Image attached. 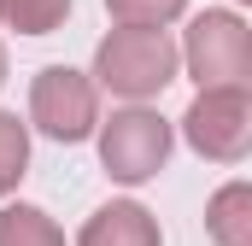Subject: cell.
Segmentation results:
<instances>
[{"instance_id": "ba28073f", "label": "cell", "mask_w": 252, "mask_h": 246, "mask_svg": "<svg viewBox=\"0 0 252 246\" xmlns=\"http://www.w3.org/2000/svg\"><path fill=\"white\" fill-rule=\"evenodd\" d=\"M0 246H64V229L41 205H6L0 211Z\"/></svg>"}, {"instance_id": "277c9868", "label": "cell", "mask_w": 252, "mask_h": 246, "mask_svg": "<svg viewBox=\"0 0 252 246\" xmlns=\"http://www.w3.org/2000/svg\"><path fill=\"white\" fill-rule=\"evenodd\" d=\"M30 123L47 141H64V147L88 141L94 123H100V88H94V76L70 70V64L35 70V82H30Z\"/></svg>"}, {"instance_id": "3957f363", "label": "cell", "mask_w": 252, "mask_h": 246, "mask_svg": "<svg viewBox=\"0 0 252 246\" xmlns=\"http://www.w3.org/2000/svg\"><path fill=\"white\" fill-rule=\"evenodd\" d=\"M94 135H100V164H106V176L124 187H141L153 182L158 170H164V158H170V123L158 118V112H147L141 100L124 106V112H112L106 123H94Z\"/></svg>"}, {"instance_id": "7c38bea8", "label": "cell", "mask_w": 252, "mask_h": 246, "mask_svg": "<svg viewBox=\"0 0 252 246\" xmlns=\"http://www.w3.org/2000/svg\"><path fill=\"white\" fill-rule=\"evenodd\" d=\"M0 88H6V41H0Z\"/></svg>"}, {"instance_id": "4fadbf2b", "label": "cell", "mask_w": 252, "mask_h": 246, "mask_svg": "<svg viewBox=\"0 0 252 246\" xmlns=\"http://www.w3.org/2000/svg\"><path fill=\"white\" fill-rule=\"evenodd\" d=\"M241 6H247V0H241Z\"/></svg>"}, {"instance_id": "5b68a950", "label": "cell", "mask_w": 252, "mask_h": 246, "mask_svg": "<svg viewBox=\"0 0 252 246\" xmlns=\"http://www.w3.org/2000/svg\"><path fill=\"white\" fill-rule=\"evenodd\" d=\"M182 141L211 164H241L252 147V94L247 88H199L182 112Z\"/></svg>"}, {"instance_id": "52a82bcc", "label": "cell", "mask_w": 252, "mask_h": 246, "mask_svg": "<svg viewBox=\"0 0 252 246\" xmlns=\"http://www.w3.org/2000/svg\"><path fill=\"white\" fill-rule=\"evenodd\" d=\"M205 235L217 246H252V182H223L205 205Z\"/></svg>"}, {"instance_id": "8992f818", "label": "cell", "mask_w": 252, "mask_h": 246, "mask_svg": "<svg viewBox=\"0 0 252 246\" xmlns=\"http://www.w3.org/2000/svg\"><path fill=\"white\" fill-rule=\"evenodd\" d=\"M76 246H164V235H158V217H153L147 205L112 199V205H100V211L82 223Z\"/></svg>"}, {"instance_id": "8fae6325", "label": "cell", "mask_w": 252, "mask_h": 246, "mask_svg": "<svg viewBox=\"0 0 252 246\" xmlns=\"http://www.w3.org/2000/svg\"><path fill=\"white\" fill-rule=\"evenodd\" d=\"M106 12L118 24H153V30H164V24H176L188 12V0H106Z\"/></svg>"}, {"instance_id": "9c48e42d", "label": "cell", "mask_w": 252, "mask_h": 246, "mask_svg": "<svg viewBox=\"0 0 252 246\" xmlns=\"http://www.w3.org/2000/svg\"><path fill=\"white\" fill-rule=\"evenodd\" d=\"M0 18L18 35H53L70 18V0H0Z\"/></svg>"}, {"instance_id": "7a4b0ae2", "label": "cell", "mask_w": 252, "mask_h": 246, "mask_svg": "<svg viewBox=\"0 0 252 246\" xmlns=\"http://www.w3.org/2000/svg\"><path fill=\"white\" fill-rule=\"evenodd\" d=\"M176 53L199 88H252V30L241 12H193Z\"/></svg>"}, {"instance_id": "6da1fadb", "label": "cell", "mask_w": 252, "mask_h": 246, "mask_svg": "<svg viewBox=\"0 0 252 246\" xmlns=\"http://www.w3.org/2000/svg\"><path fill=\"white\" fill-rule=\"evenodd\" d=\"M176 41L170 30H153V24H118L100 47H94V88H112L124 100H153L176 82Z\"/></svg>"}, {"instance_id": "30bf717a", "label": "cell", "mask_w": 252, "mask_h": 246, "mask_svg": "<svg viewBox=\"0 0 252 246\" xmlns=\"http://www.w3.org/2000/svg\"><path fill=\"white\" fill-rule=\"evenodd\" d=\"M30 176V123H18V112H0V193Z\"/></svg>"}]
</instances>
